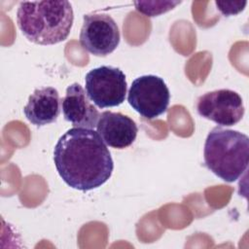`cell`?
<instances>
[{"label": "cell", "mask_w": 249, "mask_h": 249, "mask_svg": "<svg viewBox=\"0 0 249 249\" xmlns=\"http://www.w3.org/2000/svg\"><path fill=\"white\" fill-rule=\"evenodd\" d=\"M96 131L106 145L122 150L135 141L138 127L129 117L119 112L105 111L99 115Z\"/></svg>", "instance_id": "ba28073f"}, {"label": "cell", "mask_w": 249, "mask_h": 249, "mask_svg": "<svg viewBox=\"0 0 249 249\" xmlns=\"http://www.w3.org/2000/svg\"><path fill=\"white\" fill-rule=\"evenodd\" d=\"M247 2L246 1H216L215 5L217 9L226 17L234 16L244 10Z\"/></svg>", "instance_id": "7c38bea8"}, {"label": "cell", "mask_w": 249, "mask_h": 249, "mask_svg": "<svg viewBox=\"0 0 249 249\" xmlns=\"http://www.w3.org/2000/svg\"><path fill=\"white\" fill-rule=\"evenodd\" d=\"M120 30L112 17L106 14H88L80 32L81 46L96 56H106L120 44Z\"/></svg>", "instance_id": "8992f818"}, {"label": "cell", "mask_w": 249, "mask_h": 249, "mask_svg": "<svg viewBox=\"0 0 249 249\" xmlns=\"http://www.w3.org/2000/svg\"><path fill=\"white\" fill-rule=\"evenodd\" d=\"M180 3L181 1H135L133 4L135 9L146 17H157L172 10Z\"/></svg>", "instance_id": "8fae6325"}, {"label": "cell", "mask_w": 249, "mask_h": 249, "mask_svg": "<svg viewBox=\"0 0 249 249\" xmlns=\"http://www.w3.org/2000/svg\"><path fill=\"white\" fill-rule=\"evenodd\" d=\"M25 118L36 126L54 123L60 113V98L56 89L42 87L29 96L23 108Z\"/></svg>", "instance_id": "30bf717a"}, {"label": "cell", "mask_w": 249, "mask_h": 249, "mask_svg": "<svg viewBox=\"0 0 249 249\" xmlns=\"http://www.w3.org/2000/svg\"><path fill=\"white\" fill-rule=\"evenodd\" d=\"M197 114L222 126L236 124L245 109L241 96L234 90L222 89L205 92L196 104Z\"/></svg>", "instance_id": "52a82bcc"}, {"label": "cell", "mask_w": 249, "mask_h": 249, "mask_svg": "<svg viewBox=\"0 0 249 249\" xmlns=\"http://www.w3.org/2000/svg\"><path fill=\"white\" fill-rule=\"evenodd\" d=\"M170 92L162 78L143 75L136 78L128 90L129 105L145 119L153 120L162 115L169 105Z\"/></svg>", "instance_id": "5b68a950"}, {"label": "cell", "mask_w": 249, "mask_h": 249, "mask_svg": "<svg viewBox=\"0 0 249 249\" xmlns=\"http://www.w3.org/2000/svg\"><path fill=\"white\" fill-rule=\"evenodd\" d=\"M74 21L68 1L20 2L17 23L23 36L38 45H54L67 39Z\"/></svg>", "instance_id": "7a4b0ae2"}, {"label": "cell", "mask_w": 249, "mask_h": 249, "mask_svg": "<svg viewBox=\"0 0 249 249\" xmlns=\"http://www.w3.org/2000/svg\"><path fill=\"white\" fill-rule=\"evenodd\" d=\"M86 93L98 108L121 105L126 94L127 84L124 73L117 67L99 66L87 73Z\"/></svg>", "instance_id": "277c9868"}, {"label": "cell", "mask_w": 249, "mask_h": 249, "mask_svg": "<svg viewBox=\"0 0 249 249\" xmlns=\"http://www.w3.org/2000/svg\"><path fill=\"white\" fill-rule=\"evenodd\" d=\"M53 161L61 179L83 192L101 187L112 175L111 154L97 131L73 127L57 140Z\"/></svg>", "instance_id": "6da1fadb"}, {"label": "cell", "mask_w": 249, "mask_h": 249, "mask_svg": "<svg viewBox=\"0 0 249 249\" xmlns=\"http://www.w3.org/2000/svg\"><path fill=\"white\" fill-rule=\"evenodd\" d=\"M203 157L206 167L226 182L236 181L249 162V138L233 129L214 127L207 135Z\"/></svg>", "instance_id": "3957f363"}, {"label": "cell", "mask_w": 249, "mask_h": 249, "mask_svg": "<svg viewBox=\"0 0 249 249\" xmlns=\"http://www.w3.org/2000/svg\"><path fill=\"white\" fill-rule=\"evenodd\" d=\"M61 109L64 119L74 127H96L100 114L90 103L80 84L73 83L67 87L65 96L61 100Z\"/></svg>", "instance_id": "9c48e42d"}]
</instances>
